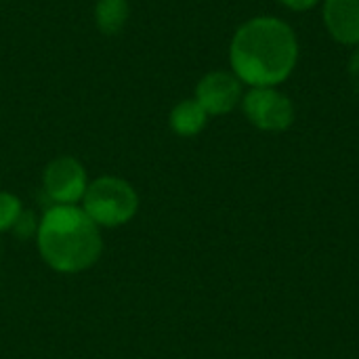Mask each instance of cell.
Wrapping results in <instances>:
<instances>
[{"label": "cell", "mask_w": 359, "mask_h": 359, "mask_svg": "<svg viewBox=\"0 0 359 359\" xmlns=\"http://www.w3.org/2000/svg\"><path fill=\"white\" fill-rule=\"evenodd\" d=\"M229 63L240 82L250 88L280 86L299 63V38L284 19L252 17L236 29Z\"/></svg>", "instance_id": "1"}, {"label": "cell", "mask_w": 359, "mask_h": 359, "mask_svg": "<svg viewBox=\"0 0 359 359\" xmlns=\"http://www.w3.org/2000/svg\"><path fill=\"white\" fill-rule=\"evenodd\" d=\"M38 242L46 263L65 273L86 269L101 252L97 223L72 204H57L44 215Z\"/></svg>", "instance_id": "2"}, {"label": "cell", "mask_w": 359, "mask_h": 359, "mask_svg": "<svg viewBox=\"0 0 359 359\" xmlns=\"http://www.w3.org/2000/svg\"><path fill=\"white\" fill-rule=\"evenodd\" d=\"M137 210L135 189L116 177H101L84 191V212L97 225L126 223Z\"/></svg>", "instance_id": "3"}, {"label": "cell", "mask_w": 359, "mask_h": 359, "mask_svg": "<svg viewBox=\"0 0 359 359\" xmlns=\"http://www.w3.org/2000/svg\"><path fill=\"white\" fill-rule=\"evenodd\" d=\"M242 107L250 124L265 133H284L294 122V105L278 86L250 88L242 97Z\"/></svg>", "instance_id": "4"}, {"label": "cell", "mask_w": 359, "mask_h": 359, "mask_svg": "<svg viewBox=\"0 0 359 359\" xmlns=\"http://www.w3.org/2000/svg\"><path fill=\"white\" fill-rule=\"evenodd\" d=\"M196 101L208 116L227 114L242 101V82L233 72H210L198 82Z\"/></svg>", "instance_id": "5"}, {"label": "cell", "mask_w": 359, "mask_h": 359, "mask_svg": "<svg viewBox=\"0 0 359 359\" xmlns=\"http://www.w3.org/2000/svg\"><path fill=\"white\" fill-rule=\"evenodd\" d=\"M44 189L59 204H74L84 198L86 191V172L82 164L74 158H57L46 166Z\"/></svg>", "instance_id": "6"}, {"label": "cell", "mask_w": 359, "mask_h": 359, "mask_svg": "<svg viewBox=\"0 0 359 359\" xmlns=\"http://www.w3.org/2000/svg\"><path fill=\"white\" fill-rule=\"evenodd\" d=\"M322 19L328 34L345 44H359V0H324Z\"/></svg>", "instance_id": "7"}, {"label": "cell", "mask_w": 359, "mask_h": 359, "mask_svg": "<svg viewBox=\"0 0 359 359\" xmlns=\"http://www.w3.org/2000/svg\"><path fill=\"white\" fill-rule=\"evenodd\" d=\"M208 114L196 99L181 101L170 114V126L181 137H194L206 126Z\"/></svg>", "instance_id": "8"}, {"label": "cell", "mask_w": 359, "mask_h": 359, "mask_svg": "<svg viewBox=\"0 0 359 359\" xmlns=\"http://www.w3.org/2000/svg\"><path fill=\"white\" fill-rule=\"evenodd\" d=\"M128 13V0H99L95 6V23L103 34H118L126 23Z\"/></svg>", "instance_id": "9"}, {"label": "cell", "mask_w": 359, "mask_h": 359, "mask_svg": "<svg viewBox=\"0 0 359 359\" xmlns=\"http://www.w3.org/2000/svg\"><path fill=\"white\" fill-rule=\"evenodd\" d=\"M21 215V204L11 194H0V231L8 229L17 223Z\"/></svg>", "instance_id": "10"}, {"label": "cell", "mask_w": 359, "mask_h": 359, "mask_svg": "<svg viewBox=\"0 0 359 359\" xmlns=\"http://www.w3.org/2000/svg\"><path fill=\"white\" fill-rule=\"evenodd\" d=\"M347 76H349V84L359 99V44L355 46L353 55L349 57V65H347Z\"/></svg>", "instance_id": "11"}, {"label": "cell", "mask_w": 359, "mask_h": 359, "mask_svg": "<svg viewBox=\"0 0 359 359\" xmlns=\"http://www.w3.org/2000/svg\"><path fill=\"white\" fill-rule=\"evenodd\" d=\"M15 229H17V233L21 236V238H27L32 231H34V217L32 215H19V219H17V223H15Z\"/></svg>", "instance_id": "12"}, {"label": "cell", "mask_w": 359, "mask_h": 359, "mask_svg": "<svg viewBox=\"0 0 359 359\" xmlns=\"http://www.w3.org/2000/svg\"><path fill=\"white\" fill-rule=\"evenodd\" d=\"M280 4H284L290 11H309L313 8L320 0H278Z\"/></svg>", "instance_id": "13"}]
</instances>
